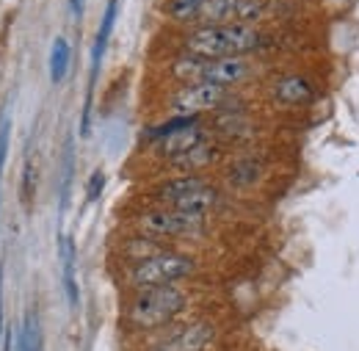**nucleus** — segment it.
Returning <instances> with one entry per match:
<instances>
[{"instance_id":"obj_1","label":"nucleus","mask_w":359,"mask_h":351,"mask_svg":"<svg viewBox=\"0 0 359 351\" xmlns=\"http://www.w3.org/2000/svg\"><path fill=\"white\" fill-rule=\"evenodd\" d=\"M191 307V293L180 285H158L147 291H135L125 307V324L130 332H163L175 326L185 310Z\"/></svg>"},{"instance_id":"obj_2","label":"nucleus","mask_w":359,"mask_h":351,"mask_svg":"<svg viewBox=\"0 0 359 351\" xmlns=\"http://www.w3.org/2000/svg\"><path fill=\"white\" fill-rule=\"evenodd\" d=\"M269 44L266 34L257 25L229 22V25H199L182 37V50L199 58H229L252 55Z\"/></svg>"},{"instance_id":"obj_3","label":"nucleus","mask_w":359,"mask_h":351,"mask_svg":"<svg viewBox=\"0 0 359 351\" xmlns=\"http://www.w3.org/2000/svg\"><path fill=\"white\" fill-rule=\"evenodd\" d=\"M196 271V260L185 252H175V249H163L152 258L135 260L128 265L125 271V285L130 291H147V288H158V285H177L182 279L194 277Z\"/></svg>"},{"instance_id":"obj_4","label":"nucleus","mask_w":359,"mask_h":351,"mask_svg":"<svg viewBox=\"0 0 359 351\" xmlns=\"http://www.w3.org/2000/svg\"><path fill=\"white\" fill-rule=\"evenodd\" d=\"M169 114L185 119H202L205 114H222L235 108V88L216 86V84H188L172 91Z\"/></svg>"},{"instance_id":"obj_5","label":"nucleus","mask_w":359,"mask_h":351,"mask_svg":"<svg viewBox=\"0 0 359 351\" xmlns=\"http://www.w3.org/2000/svg\"><path fill=\"white\" fill-rule=\"evenodd\" d=\"M208 227V213H191V211H177V208H149L138 213L135 230L149 238H188L199 235Z\"/></svg>"},{"instance_id":"obj_6","label":"nucleus","mask_w":359,"mask_h":351,"mask_svg":"<svg viewBox=\"0 0 359 351\" xmlns=\"http://www.w3.org/2000/svg\"><path fill=\"white\" fill-rule=\"evenodd\" d=\"M219 324L213 318H191L169 326L149 351H210L219 340Z\"/></svg>"},{"instance_id":"obj_7","label":"nucleus","mask_w":359,"mask_h":351,"mask_svg":"<svg viewBox=\"0 0 359 351\" xmlns=\"http://www.w3.org/2000/svg\"><path fill=\"white\" fill-rule=\"evenodd\" d=\"M320 97V84L307 72H282L271 81L269 100L273 108L285 111H302L318 102Z\"/></svg>"},{"instance_id":"obj_8","label":"nucleus","mask_w":359,"mask_h":351,"mask_svg":"<svg viewBox=\"0 0 359 351\" xmlns=\"http://www.w3.org/2000/svg\"><path fill=\"white\" fill-rule=\"evenodd\" d=\"M257 72V64L249 55H229V58H208L202 84H216V86L235 88L246 81H252Z\"/></svg>"},{"instance_id":"obj_9","label":"nucleus","mask_w":359,"mask_h":351,"mask_svg":"<svg viewBox=\"0 0 359 351\" xmlns=\"http://www.w3.org/2000/svg\"><path fill=\"white\" fill-rule=\"evenodd\" d=\"M210 138H213V131L202 119H196V122H191V125H185L180 131L169 133L166 138L155 141V152H158L161 161L169 164L172 158H177V155L194 150V147H199V144H205V141H210Z\"/></svg>"},{"instance_id":"obj_10","label":"nucleus","mask_w":359,"mask_h":351,"mask_svg":"<svg viewBox=\"0 0 359 351\" xmlns=\"http://www.w3.org/2000/svg\"><path fill=\"white\" fill-rule=\"evenodd\" d=\"M210 180L202 175H177L169 177L163 183H158L152 188V199L158 202V208H180V202H185L191 194H196L199 188H205Z\"/></svg>"},{"instance_id":"obj_11","label":"nucleus","mask_w":359,"mask_h":351,"mask_svg":"<svg viewBox=\"0 0 359 351\" xmlns=\"http://www.w3.org/2000/svg\"><path fill=\"white\" fill-rule=\"evenodd\" d=\"M266 158L257 155V152H246L241 158H232L229 169H226V183L229 188H238V191H249L255 188L263 177H266Z\"/></svg>"},{"instance_id":"obj_12","label":"nucleus","mask_w":359,"mask_h":351,"mask_svg":"<svg viewBox=\"0 0 359 351\" xmlns=\"http://www.w3.org/2000/svg\"><path fill=\"white\" fill-rule=\"evenodd\" d=\"M219 158H222V147L210 138V141H205V144H199V147H194V150L177 155V158H172L169 166H172L175 172H180V175H199V172H205L208 166L219 164Z\"/></svg>"},{"instance_id":"obj_13","label":"nucleus","mask_w":359,"mask_h":351,"mask_svg":"<svg viewBox=\"0 0 359 351\" xmlns=\"http://www.w3.org/2000/svg\"><path fill=\"white\" fill-rule=\"evenodd\" d=\"M58 260H61V277H64L67 305H69V310H78V305H81V288H78V277H75L78 249H75V241L69 235H61V241H58Z\"/></svg>"},{"instance_id":"obj_14","label":"nucleus","mask_w":359,"mask_h":351,"mask_svg":"<svg viewBox=\"0 0 359 351\" xmlns=\"http://www.w3.org/2000/svg\"><path fill=\"white\" fill-rule=\"evenodd\" d=\"M210 131L216 133V135H222V138H226V141H249L255 135V122H252V117L246 111L232 108V111L216 114Z\"/></svg>"},{"instance_id":"obj_15","label":"nucleus","mask_w":359,"mask_h":351,"mask_svg":"<svg viewBox=\"0 0 359 351\" xmlns=\"http://www.w3.org/2000/svg\"><path fill=\"white\" fill-rule=\"evenodd\" d=\"M205 67H208V58H199V55H191V53H182V55H177V58L169 64L172 78L177 81L180 86H188V84H202Z\"/></svg>"},{"instance_id":"obj_16","label":"nucleus","mask_w":359,"mask_h":351,"mask_svg":"<svg viewBox=\"0 0 359 351\" xmlns=\"http://www.w3.org/2000/svg\"><path fill=\"white\" fill-rule=\"evenodd\" d=\"M238 20V0H205L199 25H229Z\"/></svg>"},{"instance_id":"obj_17","label":"nucleus","mask_w":359,"mask_h":351,"mask_svg":"<svg viewBox=\"0 0 359 351\" xmlns=\"http://www.w3.org/2000/svg\"><path fill=\"white\" fill-rule=\"evenodd\" d=\"M205 0H166V17L177 25H199Z\"/></svg>"},{"instance_id":"obj_18","label":"nucleus","mask_w":359,"mask_h":351,"mask_svg":"<svg viewBox=\"0 0 359 351\" xmlns=\"http://www.w3.org/2000/svg\"><path fill=\"white\" fill-rule=\"evenodd\" d=\"M67 69H69V42L64 37H58L53 42V50H50V81H53V86H58L67 78Z\"/></svg>"},{"instance_id":"obj_19","label":"nucleus","mask_w":359,"mask_h":351,"mask_svg":"<svg viewBox=\"0 0 359 351\" xmlns=\"http://www.w3.org/2000/svg\"><path fill=\"white\" fill-rule=\"evenodd\" d=\"M102 185H105V175L97 169L89 180V188H86V194H89V202H94L97 197H100V191H102Z\"/></svg>"},{"instance_id":"obj_20","label":"nucleus","mask_w":359,"mask_h":351,"mask_svg":"<svg viewBox=\"0 0 359 351\" xmlns=\"http://www.w3.org/2000/svg\"><path fill=\"white\" fill-rule=\"evenodd\" d=\"M3 268H0V338H3Z\"/></svg>"},{"instance_id":"obj_21","label":"nucleus","mask_w":359,"mask_h":351,"mask_svg":"<svg viewBox=\"0 0 359 351\" xmlns=\"http://www.w3.org/2000/svg\"><path fill=\"white\" fill-rule=\"evenodd\" d=\"M69 6H72L75 17H83V0H69Z\"/></svg>"},{"instance_id":"obj_22","label":"nucleus","mask_w":359,"mask_h":351,"mask_svg":"<svg viewBox=\"0 0 359 351\" xmlns=\"http://www.w3.org/2000/svg\"><path fill=\"white\" fill-rule=\"evenodd\" d=\"M3 351H11V329L3 332Z\"/></svg>"}]
</instances>
